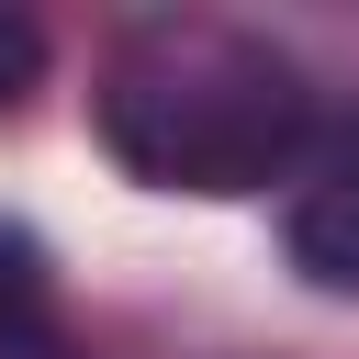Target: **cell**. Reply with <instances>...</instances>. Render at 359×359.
Here are the masks:
<instances>
[{"label": "cell", "instance_id": "1", "mask_svg": "<svg viewBox=\"0 0 359 359\" xmlns=\"http://www.w3.org/2000/svg\"><path fill=\"white\" fill-rule=\"evenodd\" d=\"M101 135L157 191H269L314 157V90L269 34L157 11L123 34L101 79Z\"/></svg>", "mask_w": 359, "mask_h": 359}, {"label": "cell", "instance_id": "2", "mask_svg": "<svg viewBox=\"0 0 359 359\" xmlns=\"http://www.w3.org/2000/svg\"><path fill=\"white\" fill-rule=\"evenodd\" d=\"M292 269L325 292H359V112L314 135V157L292 168Z\"/></svg>", "mask_w": 359, "mask_h": 359}, {"label": "cell", "instance_id": "3", "mask_svg": "<svg viewBox=\"0 0 359 359\" xmlns=\"http://www.w3.org/2000/svg\"><path fill=\"white\" fill-rule=\"evenodd\" d=\"M0 359H67L45 258H34V236H11V224H0Z\"/></svg>", "mask_w": 359, "mask_h": 359}, {"label": "cell", "instance_id": "4", "mask_svg": "<svg viewBox=\"0 0 359 359\" xmlns=\"http://www.w3.org/2000/svg\"><path fill=\"white\" fill-rule=\"evenodd\" d=\"M34 79H45V34H34L22 11H0V112H11Z\"/></svg>", "mask_w": 359, "mask_h": 359}]
</instances>
